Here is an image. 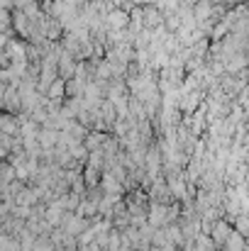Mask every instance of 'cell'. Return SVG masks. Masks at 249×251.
Instances as JSON below:
<instances>
[{
  "instance_id": "cell-1",
  "label": "cell",
  "mask_w": 249,
  "mask_h": 251,
  "mask_svg": "<svg viewBox=\"0 0 249 251\" xmlns=\"http://www.w3.org/2000/svg\"><path fill=\"white\" fill-rule=\"evenodd\" d=\"M12 132H17V120L15 117H10V115H2L0 117V134H12Z\"/></svg>"
},
{
  "instance_id": "cell-2",
  "label": "cell",
  "mask_w": 249,
  "mask_h": 251,
  "mask_svg": "<svg viewBox=\"0 0 249 251\" xmlns=\"http://www.w3.org/2000/svg\"><path fill=\"white\" fill-rule=\"evenodd\" d=\"M108 22H110V27L120 29V27H125V25H127V15H125V12H120V10H115V12L108 17Z\"/></svg>"
},
{
  "instance_id": "cell-3",
  "label": "cell",
  "mask_w": 249,
  "mask_h": 251,
  "mask_svg": "<svg viewBox=\"0 0 249 251\" xmlns=\"http://www.w3.org/2000/svg\"><path fill=\"white\" fill-rule=\"evenodd\" d=\"M5 49V34H0V51Z\"/></svg>"
}]
</instances>
